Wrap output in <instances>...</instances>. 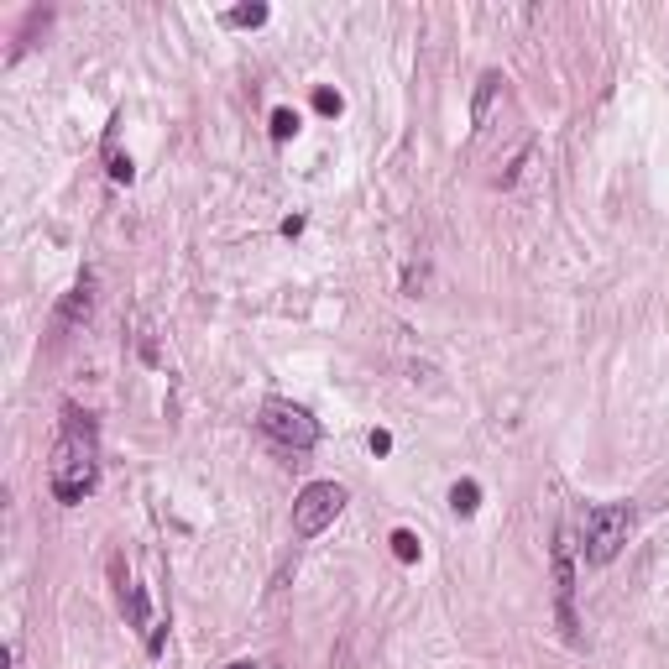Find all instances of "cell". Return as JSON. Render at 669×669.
Returning a JSON list of instances; mask_svg holds the SVG:
<instances>
[{
  "label": "cell",
  "instance_id": "obj_2",
  "mask_svg": "<svg viewBox=\"0 0 669 669\" xmlns=\"http://www.w3.org/2000/svg\"><path fill=\"white\" fill-rule=\"evenodd\" d=\"M633 534V513L622 502H596L586 513V560L591 565H612L617 549Z\"/></svg>",
  "mask_w": 669,
  "mask_h": 669
},
{
  "label": "cell",
  "instance_id": "obj_5",
  "mask_svg": "<svg viewBox=\"0 0 669 669\" xmlns=\"http://www.w3.org/2000/svg\"><path fill=\"white\" fill-rule=\"evenodd\" d=\"M555 612H560L565 638L575 643V638H581V622H575V549H570L565 528L555 534Z\"/></svg>",
  "mask_w": 669,
  "mask_h": 669
},
{
  "label": "cell",
  "instance_id": "obj_9",
  "mask_svg": "<svg viewBox=\"0 0 669 669\" xmlns=\"http://www.w3.org/2000/svg\"><path fill=\"white\" fill-rule=\"evenodd\" d=\"M450 507H455L460 518H471L476 507H481V492H476V481H455V487H450Z\"/></svg>",
  "mask_w": 669,
  "mask_h": 669
},
{
  "label": "cell",
  "instance_id": "obj_11",
  "mask_svg": "<svg viewBox=\"0 0 669 669\" xmlns=\"http://www.w3.org/2000/svg\"><path fill=\"white\" fill-rule=\"evenodd\" d=\"M392 555H398V560H419V539H413L408 528H398V534H392Z\"/></svg>",
  "mask_w": 669,
  "mask_h": 669
},
{
  "label": "cell",
  "instance_id": "obj_12",
  "mask_svg": "<svg viewBox=\"0 0 669 669\" xmlns=\"http://www.w3.org/2000/svg\"><path fill=\"white\" fill-rule=\"evenodd\" d=\"M293 131H298V115H293V110H272V136H278V142H288Z\"/></svg>",
  "mask_w": 669,
  "mask_h": 669
},
{
  "label": "cell",
  "instance_id": "obj_8",
  "mask_svg": "<svg viewBox=\"0 0 669 669\" xmlns=\"http://www.w3.org/2000/svg\"><path fill=\"white\" fill-rule=\"evenodd\" d=\"M497 95H502V74H481V79H476V100H471V126H476V131L492 121Z\"/></svg>",
  "mask_w": 669,
  "mask_h": 669
},
{
  "label": "cell",
  "instance_id": "obj_10",
  "mask_svg": "<svg viewBox=\"0 0 669 669\" xmlns=\"http://www.w3.org/2000/svg\"><path fill=\"white\" fill-rule=\"evenodd\" d=\"M267 21V6H236V11H225V27H262Z\"/></svg>",
  "mask_w": 669,
  "mask_h": 669
},
{
  "label": "cell",
  "instance_id": "obj_15",
  "mask_svg": "<svg viewBox=\"0 0 669 669\" xmlns=\"http://www.w3.org/2000/svg\"><path fill=\"white\" fill-rule=\"evenodd\" d=\"M225 669H267V664H225Z\"/></svg>",
  "mask_w": 669,
  "mask_h": 669
},
{
  "label": "cell",
  "instance_id": "obj_3",
  "mask_svg": "<svg viewBox=\"0 0 669 669\" xmlns=\"http://www.w3.org/2000/svg\"><path fill=\"white\" fill-rule=\"evenodd\" d=\"M340 507H345V492L335 487V481H309V487L298 492V502H293V534H298V539L325 534Z\"/></svg>",
  "mask_w": 669,
  "mask_h": 669
},
{
  "label": "cell",
  "instance_id": "obj_4",
  "mask_svg": "<svg viewBox=\"0 0 669 669\" xmlns=\"http://www.w3.org/2000/svg\"><path fill=\"white\" fill-rule=\"evenodd\" d=\"M262 429H267L278 445H288V450H309V445L319 440V424L309 419V408H298V403H288V398H267V403H262Z\"/></svg>",
  "mask_w": 669,
  "mask_h": 669
},
{
  "label": "cell",
  "instance_id": "obj_7",
  "mask_svg": "<svg viewBox=\"0 0 669 669\" xmlns=\"http://www.w3.org/2000/svg\"><path fill=\"white\" fill-rule=\"evenodd\" d=\"M89 309H95V278H79L74 293L63 298V309H58V330L68 325H79V319H89Z\"/></svg>",
  "mask_w": 669,
  "mask_h": 669
},
{
  "label": "cell",
  "instance_id": "obj_1",
  "mask_svg": "<svg viewBox=\"0 0 669 669\" xmlns=\"http://www.w3.org/2000/svg\"><path fill=\"white\" fill-rule=\"evenodd\" d=\"M95 424H89V413L68 408L63 413V429H58V445H53V466H48V487L58 502H84L95 492L100 481V460H95Z\"/></svg>",
  "mask_w": 669,
  "mask_h": 669
},
{
  "label": "cell",
  "instance_id": "obj_13",
  "mask_svg": "<svg viewBox=\"0 0 669 669\" xmlns=\"http://www.w3.org/2000/svg\"><path fill=\"white\" fill-rule=\"evenodd\" d=\"M314 105L325 110V115H335L340 110V95H335V89H314Z\"/></svg>",
  "mask_w": 669,
  "mask_h": 669
},
{
  "label": "cell",
  "instance_id": "obj_6",
  "mask_svg": "<svg viewBox=\"0 0 669 669\" xmlns=\"http://www.w3.org/2000/svg\"><path fill=\"white\" fill-rule=\"evenodd\" d=\"M121 607H126V617H131V628H142V633H147V654H163V628L152 622L147 596H142V586H136L131 575H121Z\"/></svg>",
  "mask_w": 669,
  "mask_h": 669
},
{
  "label": "cell",
  "instance_id": "obj_14",
  "mask_svg": "<svg viewBox=\"0 0 669 669\" xmlns=\"http://www.w3.org/2000/svg\"><path fill=\"white\" fill-rule=\"evenodd\" d=\"M372 450H377V455H387V450H392V434H382V429H377V434H372Z\"/></svg>",
  "mask_w": 669,
  "mask_h": 669
}]
</instances>
